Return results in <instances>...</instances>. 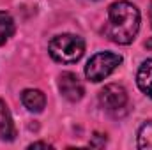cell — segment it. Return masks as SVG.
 Listing matches in <instances>:
<instances>
[{"label":"cell","mask_w":152,"mask_h":150,"mask_svg":"<svg viewBox=\"0 0 152 150\" xmlns=\"http://www.w3.org/2000/svg\"><path fill=\"white\" fill-rule=\"evenodd\" d=\"M14 34V20L9 12L0 11V46L5 44Z\"/></svg>","instance_id":"obj_9"},{"label":"cell","mask_w":152,"mask_h":150,"mask_svg":"<svg viewBox=\"0 0 152 150\" xmlns=\"http://www.w3.org/2000/svg\"><path fill=\"white\" fill-rule=\"evenodd\" d=\"M99 103L101 106L110 113H118L127 106V92L122 85H106L101 92H99Z\"/></svg>","instance_id":"obj_4"},{"label":"cell","mask_w":152,"mask_h":150,"mask_svg":"<svg viewBox=\"0 0 152 150\" xmlns=\"http://www.w3.org/2000/svg\"><path fill=\"white\" fill-rule=\"evenodd\" d=\"M21 103L28 111L41 113L46 106V97L37 88H27V90L21 92Z\"/></svg>","instance_id":"obj_6"},{"label":"cell","mask_w":152,"mask_h":150,"mask_svg":"<svg viewBox=\"0 0 152 150\" xmlns=\"http://www.w3.org/2000/svg\"><path fill=\"white\" fill-rule=\"evenodd\" d=\"M48 51L55 62L75 64L85 53V41L75 34H60L50 41Z\"/></svg>","instance_id":"obj_2"},{"label":"cell","mask_w":152,"mask_h":150,"mask_svg":"<svg viewBox=\"0 0 152 150\" xmlns=\"http://www.w3.org/2000/svg\"><path fill=\"white\" fill-rule=\"evenodd\" d=\"M138 149L152 150V120L145 122L138 129Z\"/></svg>","instance_id":"obj_10"},{"label":"cell","mask_w":152,"mask_h":150,"mask_svg":"<svg viewBox=\"0 0 152 150\" xmlns=\"http://www.w3.org/2000/svg\"><path fill=\"white\" fill-rule=\"evenodd\" d=\"M151 20H152V11H151Z\"/></svg>","instance_id":"obj_12"},{"label":"cell","mask_w":152,"mask_h":150,"mask_svg":"<svg viewBox=\"0 0 152 150\" xmlns=\"http://www.w3.org/2000/svg\"><path fill=\"white\" fill-rule=\"evenodd\" d=\"M28 149H50L48 143H42V141H37V143H32Z\"/></svg>","instance_id":"obj_11"},{"label":"cell","mask_w":152,"mask_h":150,"mask_svg":"<svg viewBox=\"0 0 152 150\" xmlns=\"http://www.w3.org/2000/svg\"><path fill=\"white\" fill-rule=\"evenodd\" d=\"M14 136H16V127H14L11 111L7 110L5 103L0 101V140H4V141H12Z\"/></svg>","instance_id":"obj_7"},{"label":"cell","mask_w":152,"mask_h":150,"mask_svg":"<svg viewBox=\"0 0 152 150\" xmlns=\"http://www.w3.org/2000/svg\"><path fill=\"white\" fill-rule=\"evenodd\" d=\"M140 30V11L127 0L110 5L104 34L117 44H131Z\"/></svg>","instance_id":"obj_1"},{"label":"cell","mask_w":152,"mask_h":150,"mask_svg":"<svg viewBox=\"0 0 152 150\" xmlns=\"http://www.w3.org/2000/svg\"><path fill=\"white\" fill-rule=\"evenodd\" d=\"M58 88H60V94L71 103L80 101L83 97V92H85L80 78L75 73H62L58 78Z\"/></svg>","instance_id":"obj_5"},{"label":"cell","mask_w":152,"mask_h":150,"mask_svg":"<svg viewBox=\"0 0 152 150\" xmlns=\"http://www.w3.org/2000/svg\"><path fill=\"white\" fill-rule=\"evenodd\" d=\"M136 83H138V88L145 95L152 97V58L145 60L140 66L138 74H136Z\"/></svg>","instance_id":"obj_8"},{"label":"cell","mask_w":152,"mask_h":150,"mask_svg":"<svg viewBox=\"0 0 152 150\" xmlns=\"http://www.w3.org/2000/svg\"><path fill=\"white\" fill-rule=\"evenodd\" d=\"M120 64H122V57L118 53H112V51L96 53L85 66V76L90 81L99 83L104 78H108Z\"/></svg>","instance_id":"obj_3"}]
</instances>
